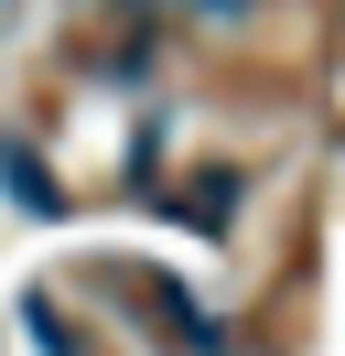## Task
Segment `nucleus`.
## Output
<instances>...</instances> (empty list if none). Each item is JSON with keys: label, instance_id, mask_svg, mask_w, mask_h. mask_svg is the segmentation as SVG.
I'll return each mask as SVG.
<instances>
[{"label": "nucleus", "instance_id": "f257e3e1", "mask_svg": "<svg viewBox=\"0 0 345 356\" xmlns=\"http://www.w3.org/2000/svg\"><path fill=\"white\" fill-rule=\"evenodd\" d=\"M0 184H11V195L33 205V216H54V184L33 173V152H22V140H0Z\"/></svg>", "mask_w": 345, "mask_h": 356}]
</instances>
